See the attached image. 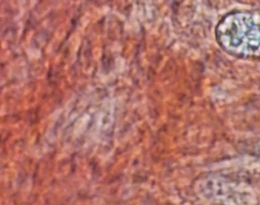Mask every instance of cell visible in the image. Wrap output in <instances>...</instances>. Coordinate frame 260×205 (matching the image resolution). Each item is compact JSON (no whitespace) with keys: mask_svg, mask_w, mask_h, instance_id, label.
Instances as JSON below:
<instances>
[{"mask_svg":"<svg viewBox=\"0 0 260 205\" xmlns=\"http://www.w3.org/2000/svg\"><path fill=\"white\" fill-rule=\"evenodd\" d=\"M216 38L222 48L240 58L260 60V13H234L217 25Z\"/></svg>","mask_w":260,"mask_h":205,"instance_id":"1","label":"cell"}]
</instances>
